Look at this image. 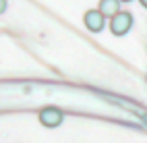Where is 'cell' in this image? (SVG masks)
Wrapping results in <instances>:
<instances>
[{"mask_svg":"<svg viewBox=\"0 0 147 143\" xmlns=\"http://www.w3.org/2000/svg\"><path fill=\"white\" fill-rule=\"evenodd\" d=\"M139 2H141V6H143V8H147V0H139Z\"/></svg>","mask_w":147,"mask_h":143,"instance_id":"8992f818","label":"cell"},{"mask_svg":"<svg viewBox=\"0 0 147 143\" xmlns=\"http://www.w3.org/2000/svg\"><path fill=\"white\" fill-rule=\"evenodd\" d=\"M62 120H64V114L60 108H54V106H48L40 112V122L44 127L48 129H56V127H60L62 125Z\"/></svg>","mask_w":147,"mask_h":143,"instance_id":"7a4b0ae2","label":"cell"},{"mask_svg":"<svg viewBox=\"0 0 147 143\" xmlns=\"http://www.w3.org/2000/svg\"><path fill=\"white\" fill-rule=\"evenodd\" d=\"M6 11V0H0V15Z\"/></svg>","mask_w":147,"mask_h":143,"instance_id":"5b68a950","label":"cell"},{"mask_svg":"<svg viewBox=\"0 0 147 143\" xmlns=\"http://www.w3.org/2000/svg\"><path fill=\"white\" fill-rule=\"evenodd\" d=\"M120 2H131V0H120Z\"/></svg>","mask_w":147,"mask_h":143,"instance_id":"52a82bcc","label":"cell"},{"mask_svg":"<svg viewBox=\"0 0 147 143\" xmlns=\"http://www.w3.org/2000/svg\"><path fill=\"white\" fill-rule=\"evenodd\" d=\"M133 27V15L129 11H118L114 17H110V29L114 35H126Z\"/></svg>","mask_w":147,"mask_h":143,"instance_id":"6da1fadb","label":"cell"},{"mask_svg":"<svg viewBox=\"0 0 147 143\" xmlns=\"http://www.w3.org/2000/svg\"><path fill=\"white\" fill-rule=\"evenodd\" d=\"M83 23H85V27L89 31H93V33H97V31H102L104 29V23H106V17L97 11V8H91V11H87L85 13V17H83Z\"/></svg>","mask_w":147,"mask_h":143,"instance_id":"3957f363","label":"cell"},{"mask_svg":"<svg viewBox=\"0 0 147 143\" xmlns=\"http://www.w3.org/2000/svg\"><path fill=\"white\" fill-rule=\"evenodd\" d=\"M104 17H114L120 11V0H100V8H97Z\"/></svg>","mask_w":147,"mask_h":143,"instance_id":"277c9868","label":"cell"}]
</instances>
